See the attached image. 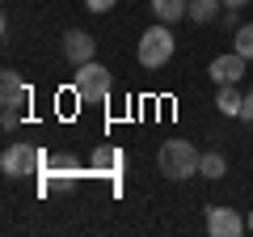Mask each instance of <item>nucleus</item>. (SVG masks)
<instances>
[{"instance_id":"nucleus-1","label":"nucleus","mask_w":253,"mask_h":237,"mask_svg":"<svg viewBox=\"0 0 253 237\" xmlns=\"http://www.w3.org/2000/svg\"><path fill=\"white\" fill-rule=\"evenodd\" d=\"M199 157L203 153L190 144V140H165L161 153H156V165H161V174L169 182H186V178L199 174Z\"/></svg>"},{"instance_id":"nucleus-2","label":"nucleus","mask_w":253,"mask_h":237,"mask_svg":"<svg viewBox=\"0 0 253 237\" xmlns=\"http://www.w3.org/2000/svg\"><path fill=\"white\" fill-rule=\"evenodd\" d=\"M110 89H114V76H110L106 64L89 59V64L76 68V81H72L76 102H84V106H101V102H110Z\"/></svg>"},{"instance_id":"nucleus-3","label":"nucleus","mask_w":253,"mask_h":237,"mask_svg":"<svg viewBox=\"0 0 253 237\" xmlns=\"http://www.w3.org/2000/svg\"><path fill=\"white\" fill-rule=\"evenodd\" d=\"M173 51H177V38H173V30L165 21H156V26H148L139 34V64L144 68H165L173 59Z\"/></svg>"},{"instance_id":"nucleus-4","label":"nucleus","mask_w":253,"mask_h":237,"mask_svg":"<svg viewBox=\"0 0 253 237\" xmlns=\"http://www.w3.org/2000/svg\"><path fill=\"white\" fill-rule=\"evenodd\" d=\"M51 165V157L34 144H9L0 153V170L9 174V178H30V174H42Z\"/></svg>"},{"instance_id":"nucleus-5","label":"nucleus","mask_w":253,"mask_h":237,"mask_svg":"<svg viewBox=\"0 0 253 237\" xmlns=\"http://www.w3.org/2000/svg\"><path fill=\"white\" fill-rule=\"evenodd\" d=\"M245 72H249V59H245L241 51L215 55V59H211V68H207V76H211L215 85H236V81H241Z\"/></svg>"},{"instance_id":"nucleus-6","label":"nucleus","mask_w":253,"mask_h":237,"mask_svg":"<svg viewBox=\"0 0 253 237\" xmlns=\"http://www.w3.org/2000/svg\"><path fill=\"white\" fill-rule=\"evenodd\" d=\"M63 59L68 64H89V59H97V38L89 34V30H68L63 34Z\"/></svg>"},{"instance_id":"nucleus-7","label":"nucleus","mask_w":253,"mask_h":237,"mask_svg":"<svg viewBox=\"0 0 253 237\" xmlns=\"http://www.w3.org/2000/svg\"><path fill=\"white\" fill-rule=\"evenodd\" d=\"M249 229V220H241L232 208H207V233L211 237H236Z\"/></svg>"},{"instance_id":"nucleus-8","label":"nucleus","mask_w":253,"mask_h":237,"mask_svg":"<svg viewBox=\"0 0 253 237\" xmlns=\"http://www.w3.org/2000/svg\"><path fill=\"white\" fill-rule=\"evenodd\" d=\"M0 102H4V110H21L30 102V85L21 81V72H13V68L0 72Z\"/></svg>"},{"instance_id":"nucleus-9","label":"nucleus","mask_w":253,"mask_h":237,"mask_svg":"<svg viewBox=\"0 0 253 237\" xmlns=\"http://www.w3.org/2000/svg\"><path fill=\"white\" fill-rule=\"evenodd\" d=\"M126 165V157L118 153L114 144H101V148H93V157H89V170L93 174H106V178H114L118 170Z\"/></svg>"},{"instance_id":"nucleus-10","label":"nucleus","mask_w":253,"mask_h":237,"mask_svg":"<svg viewBox=\"0 0 253 237\" xmlns=\"http://www.w3.org/2000/svg\"><path fill=\"white\" fill-rule=\"evenodd\" d=\"M156 13V21H165V26H173V21H181L190 13V0H148Z\"/></svg>"},{"instance_id":"nucleus-11","label":"nucleus","mask_w":253,"mask_h":237,"mask_svg":"<svg viewBox=\"0 0 253 237\" xmlns=\"http://www.w3.org/2000/svg\"><path fill=\"white\" fill-rule=\"evenodd\" d=\"M219 13H224V0H190V13H186V17L194 21V26H211Z\"/></svg>"},{"instance_id":"nucleus-12","label":"nucleus","mask_w":253,"mask_h":237,"mask_svg":"<svg viewBox=\"0 0 253 237\" xmlns=\"http://www.w3.org/2000/svg\"><path fill=\"white\" fill-rule=\"evenodd\" d=\"M215 106H219V115H228V118H241L245 93L236 89V85H219V93H215Z\"/></svg>"},{"instance_id":"nucleus-13","label":"nucleus","mask_w":253,"mask_h":237,"mask_svg":"<svg viewBox=\"0 0 253 237\" xmlns=\"http://www.w3.org/2000/svg\"><path fill=\"white\" fill-rule=\"evenodd\" d=\"M199 174H203V178H211V182H215V178H224V174H228V157L219 153V148L203 153V157H199Z\"/></svg>"},{"instance_id":"nucleus-14","label":"nucleus","mask_w":253,"mask_h":237,"mask_svg":"<svg viewBox=\"0 0 253 237\" xmlns=\"http://www.w3.org/2000/svg\"><path fill=\"white\" fill-rule=\"evenodd\" d=\"M232 51H241L245 59H253V21H241V26H236V38H232Z\"/></svg>"},{"instance_id":"nucleus-15","label":"nucleus","mask_w":253,"mask_h":237,"mask_svg":"<svg viewBox=\"0 0 253 237\" xmlns=\"http://www.w3.org/2000/svg\"><path fill=\"white\" fill-rule=\"evenodd\" d=\"M114 4H118V0H84V9H89V13H110Z\"/></svg>"},{"instance_id":"nucleus-16","label":"nucleus","mask_w":253,"mask_h":237,"mask_svg":"<svg viewBox=\"0 0 253 237\" xmlns=\"http://www.w3.org/2000/svg\"><path fill=\"white\" fill-rule=\"evenodd\" d=\"M241 118H245V123H253V89L245 93V106H241Z\"/></svg>"},{"instance_id":"nucleus-17","label":"nucleus","mask_w":253,"mask_h":237,"mask_svg":"<svg viewBox=\"0 0 253 237\" xmlns=\"http://www.w3.org/2000/svg\"><path fill=\"white\" fill-rule=\"evenodd\" d=\"M224 26L236 34V26H241V21H236V9H224Z\"/></svg>"},{"instance_id":"nucleus-18","label":"nucleus","mask_w":253,"mask_h":237,"mask_svg":"<svg viewBox=\"0 0 253 237\" xmlns=\"http://www.w3.org/2000/svg\"><path fill=\"white\" fill-rule=\"evenodd\" d=\"M0 123H4V131H13V127H17V110H4V118H0Z\"/></svg>"},{"instance_id":"nucleus-19","label":"nucleus","mask_w":253,"mask_h":237,"mask_svg":"<svg viewBox=\"0 0 253 237\" xmlns=\"http://www.w3.org/2000/svg\"><path fill=\"white\" fill-rule=\"evenodd\" d=\"M245 4H253V0H224V9H245Z\"/></svg>"},{"instance_id":"nucleus-20","label":"nucleus","mask_w":253,"mask_h":237,"mask_svg":"<svg viewBox=\"0 0 253 237\" xmlns=\"http://www.w3.org/2000/svg\"><path fill=\"white\" fill-rule=\"evenodd\" d=\"M249 233H253V212H249Z\"/></svg>"},{"instance_id":"nucleus-21","label":"nucleus","mask_w":253,"mask_h":237,"mask_svg":"<svg viewBox=\"0 0 253 237\" xmlns=\"http://www.w3.org/2000/svg\"><path fill=\"white\" fill-rule=\"evenodd\" d=\"M249 72H253V59H249Z\"/></svg>"}]
</instances>
